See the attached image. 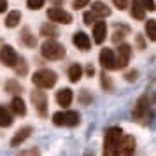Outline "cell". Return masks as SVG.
I'll return each mask as SVG.
<instances>
[{
    "mask_svg": "<svg viewBox=\"0 0 156 156\" xmlns=\"http://www.w3.org/2000/svg\"><path fill=\"white\" fill-rule=\"evenodd\" d=\"M139 77V70H128V72H125V79H126L128 83H133L135 79Z\"/></svg>",
    "mask_w": 156,
    "mask_h": 156,
    "instance_id": "obj_32",
    "label": "cell"
},
{
    "mask_svg": "<svg viewBox=\"0 0 156 156\" xmlns=\"http://www.w3.org/2000/svg\"><path fill=\"white\" fill-rule=\"evenodd\" d=\"M100 65L105 69V70H116V53L111 48H104L100 51Z\"/></svg>",
    "mask_w": 156,
    "mask_h": 156,
    "instance_id": "obj_10",
    "label": "cell"
},
{
    "mask_svg": "<svg viewBox=\"0 0 156 156\" xmlns=\"http://www.w3.org/2000/svg\"><path fill=\"white\" fill-rule=\"evenodd\" d=\"M41 53H42V56L46 60H49V62H58V60H62L65 56V48L62 46L60 42L56 41H46V42L41 46Z\"/></svg>",
    "mask_w": 156,
    "mask_h": 156,
    "instance_id": "obj_3",
    "label": "cell"
},
{
    "mask_svg": "<svg viewBox=\"0 0 156 156\" xmlns=\"http://www.w3.org/2000/svg\"><path fill=\"white\" fill-rule=\"evenodd\" d=\"M91 12L97 16V18H107V16H111V9L107 7L104 2H93Z\"/></svg>",
    "mask_w": 156,
    "mask_h": 156,
    "instance_id": "obj_17",
    "label": "cell"
},
{
    "mask_svg": "<svg viewBox=\"0 0 156 156\" xmlns=\"http://www.w3.org/2000/svg\"><path fill=\"white\" fill-rule=\"evenodd\" d=\"M21 44L25 46V48L32 49V48H35V46H37V37L34 35L28 28H25L21 32Z\"/></svg>",
    "mask_w": 156,
    "mask_h": 156,
    "instance_id": "obj_18",
    "label": "cell"
},
{
    "mask_svg": "<svg viewBox=\"0 0 156 156\" xmlns=\"http://www.w3.org/2000/svg\"><path fill=\"white\" fill-rule=\"evenodd\" d=\"M95 20H97V16L93 14L91 11H90V12H84V23L86 25H95Z\"/></svg>",
    "mask_w": 156,
    "mask_h": 156,
    "instance_id": "obj_33",
    "label": "cell"
},
{
    "mask_svg": "<svg viewBox=\"0 0 156 156\" xmlns=\"http://www.w3.org/2000/svg\"><path fill=\"white\" fill-rule=\"evenodd\" d=\"M83 156H95V153H93V151H86Z\"/></svg>",
    "mask_w": 156,
    "mask_h": 156,
    "instance_id": "obj_40",
    "label": "cell"
},
{
    "mask_svg": "<svg viewBox=\"0 0 156 156\" xmlns=\"http://www.w3.org/2000/svg\"><path fill=\"white\" fill-rule=\"evenodd\" d=\"M112 2H114V5L118 9H121V11L128 7V0H112Z\"/></svg>",
    "mask_w": 156,
    "mask_h": 156,
    "instance_id": "obj_34",
    "label": "cell"
},
{
    "mask_svg": "<svg viewBox=\"0 0 156 156\" xmlns=\"http://www.w3.org/2000/svg\"><path fill=\"white\" fill-rule=\"evenodd\" d=\"M135 41H137V46H139L140 49H144V48H146V42H144L142 35H137V39H135Z\"/></svg>",
    "mask_w": 156,
    "mask_h": 156,
    "instance_id": "obj_36",
    "label": "cell"
},
{
    "mask_svg": "<svg viewBox=\"0 0 156 156\" xmlns=\"http://www.w3.org/2000/svg\"><path fill=\"white\" fill-rule=\"evenodd\" d=\"M133 118L142 125H147L151 121V104H149V97L142 95L140 98L135 102V109H133Z\"/></svg>",
    "mask_w": 156,
    "mask_h": 156,
    "instance_id": "obj_4",
    "label": "cell"
},
{
    "mask_svg": "<svg viewBox=\"0 0 156 156\" xmlns=\"http://www.w3.org/2000/svg\"><path fill=\"white\" fill-rule=\"evenodd\" d=\"M44 2L46 0H27V7L32 9V11H37V9H41L44 5Z\"/></svg>",
    "mask_w": 156,
    "mask_h": 156,
    "instance_id": "obj_29",
    "label": "cell"
},
{
    "mask_svg": "<svg viewBox=\"0 0 156 156\" xmlns=\"http://www.w3.org/2000/svg\"><path fill=\"white\" fill-rule=\"evenodd\" d=\"M20 156H39V151L37 149H30V151H23Z\"/></svg>",
    "mask_w": 156,
    "mask_h": 156,
    "instance_id": "obj_35",
    "label": "cell"
},
{
    "mask_svg": "<svg viewBox=\"0 0 156 156\" xmlns=\"http://www.w3.org/2000/svg\"><path fill=\"white\" fill-rule=\"evenodd\" d=\"M48 18H49L53 23H60V25H69V23H72V20H74L70 12L63 11L62 7H51L49 11H48Z\"/></svg>",
    "mask_w": 156,
    "mask_h": 156,
    "instance_id": "obj_8",
    "label": "cell"
},
{
    "mask_svg": "<svg viewBox=\"0 0 156 156\" xmlns=\"http://www.w3.org/2000/svg\"><path fill=\"white\" fill-rule=\"evenodd\" d=\"M130 58H132V48L126 42H119L118 44V51H116V70L125 69L130 63Z\"/></svg>",
    "mask_w": 156,
    "mask_h": 156,
    "instance_id": "obj_6",
    "label": "cell"
},
{
    "mask_svg": "<svg viewBox=\"0 0 156 156\" xmlns=\"http://www.w3.org/2000/svg\"><path fill=\"white\" fill-rule=\"evenodd\" d=\"M135 153V139L133 135H126L123 137V142H121L119 147V154L118 156H133Z\"/></svg>",
    "mask_w": 156,
    "mask_h": 156,
    "instance_id": "obj_12",
    "label": "cell"
},
{
    "mask_svg": "<svg viewBox=\"0 0 156 156\" xmlns=\"http://www.w3.org/2000/svg\"><path fill=\"white\" fill-rule=\"evenodd\" d=\"M16 74L18 76H27V72H28V63H27V60L23 56H20V60H18V63H16Z\"/></svg>",
    "mask_w": 156,
    "mask_h": 156,
    "instance_id": "obj_26",
    "label": "cell"
},
{
    "mask_svg": "<svg viewBox=\"0 0 156 156\" xmlns=\"http://www.w3.org/2000/svg\"><path fill=\"white\" fill-rule=\"evenodd\" d=\"M49 2H51V4H55V7H60L65 0H49Z\"/></svg>",
    "mask_w": 156,
    "mask_h": 156,
    "instance_id": "obj_39",
    "label": "cell"
},
{
    "mask_svg": "<svg viewBox=\"0 0 156 156\" xmlns=\"http://www.w3.org/2000/svg\"><path fill=\"white\" fill-rule=\"evenodd\" d=\"M107 37V25L105 21H97L93 25V41L97 44H102Z\"/></svg>",
    "mask_w": 156,
    "mask_h": 156,
    "instance_id": "obj_14",
    "label": "cell"
},
{
    "mask_svg": "<svg viewBox=\"0 0 156 156\" xmlns=\"http://www.w3.org/2000/svg\"><path fill=\"white\" fill-rule=\"evenodd\" d=\"M56 81H58L56 72L49 70V69H41V70H37L32 76V83L37 88H41V90H49V88H53V86L56 84Z\"/></svg>",
    "mask_w": 156,
    "mask_h": 156,
    "instance_id": "obj_2",
    "label": "cell"
},
{
    "mask_svg": "<svg viewBox=\"0 0 156 156\" xmlns=\"http://www.w3.org/2000/svg\"><path fill=\"white\" fill-rule=\"evenodd\" d=\"M86 74H88L90 77H91V76H95V70H93V67H91V65H88V67H86Z\"/></svg>",
    "mask_w": 156,
    "mask_h": 156,
    "instance_id": "obj_38",
    "label": "cell"
},
{
    "mask_svg": "<svg viewBox=\"0 0 156 156\" xmlns=\"http://www.w3.org/2000/svg\"><path fill=\"white\" fill-rule=\"evenodd\" d=\"M20 21H21V12L20 11H12V12H9L7 18H5V27L7 28H14V27H18L20 25Z\"/></svg>",
    "mask_w": 156,
    "mask_h": 156,
    "instance_id": "obj_21",
    "label": "cell"
},
{
    "mask_svg": "<svg viewBox=\"0 0 156 156\" xmlns=\"http://www.w3.org/2000/svg\"><path fill=\"white\" fill-rule=\"evenodd\" d=\"M142 4V7L146 9V11H154L156 9V2L154 0H139Z\"/></svg>",
    "mask_w": 156,
    "mask_h": 156,
    "instance_id": "obj_30",
    "label": "cell"
},
{
    "mask_svg": "<svg viewBox=\"0 0 156 156\" xmlns=\"http://www.w3.org/2000/svg\"><path fill=\"white\" fill-rule=\"evenodd\" d=\"M5 90H7L9 93H14V97L16 95H20L21 93V84H18V81H7L5 83Z\"/></svg>",
    "mask_w": 156,
    "mask_h": 156,
    "instance_id": "obj_27",
    "label": "cell"
},
{
    "mask_svg": "<svg viewBox=\"0 0 156 156\" xmlns=\"http://www.w3.org/2000/svg\"><path fill=\"white\" fill-rule=\"evenodd\" d=\"M81 76H83V67L79 63H74L69 67V79H70L72 83H77L79 79H81Z\"/></svg>",
    "mask_w": 156,
    "mask_h": 156,
    "instance_id": "obj_23",
    "label": "cell"
},
{
    "mask_svg": "<svg viewBox=\"0 0 156 156\" xmlns=\"http://www.w3.org/2000/svg\"><path fill=\"white\" fill-rule=\"evenodd\" d=\"M12 125V112L9 111L7 107L0 105V126L2 128H7Z\"/></svg>",
    "mask_w": 156,
    "mask_h": 156,
    "instance_id": "obj_20",
    "label": "cell"
},
{
    "mask_svg": "<svg viewBox=\"0 0 156 156\" xmlns=\"http://www.w3.org/2000/svg\"><path fill=\"white\" fill-rule=\"evenodd\" d=\"M74 100V91L70 88H62L60 91L56 93V102L60 107H69Z\"/></svg>",
    "mask_w": 156,
    "mask_h": 156,
    "instance_id": "obj_13",
    "label": "cell"
},
{
    "mask_svg": "<svg viewBox=\"0 0 156 156\" xmlns=\"http://www.w3.org/2000/svg\"><path fill=\"white\" fill-rule=\"evenodd\" d=\"M123 130L119 126H112L107 130L105 140H104V156H118L123 142Z\"/></svg>",
    "mask_w": 156,
    "mask_h": 156,
    "instance_id": "obj_1",
    "label": "cell"
},
{
    "mask_svg": "<svg viewBox=\"0 0 156 156\" xmlns=\"http://www.w3.org/2000/svg\"><path fill=\"white\" fill-rule=\"evenodd\" d=\"M90 2H91V0H74V2H72V5H74L76 11H81V9H84Z\"/></svg>",
    "mask_w": 156,
    "mask_h": 156,
    "instance_id": "obj_31",
    "label": "cell"
},
{
    "mask_svg": "<svg viewBox=\"0 0 156 156\" xmlns=\"http://www.w3.org/2000/svg\"><path fill=\"white\" fill-rule=\"evenodd\" d=\"M41 35L46 37V39H55L58 35V28L55 25H51V23H46L41 27Z\"/></svg>",
    "mask_w": 156,
    "mask_h": 156,
    "instance_id": "obj_22",
    "label": "cell"
},
{
    "mask_svg": "<svg viewBox=\"0 0 156 156\" xmlns=\"http://www.w3.org/2000/svg\"><path fill=\"white\" fill-rule=\"evenodd\" d=\"M116 30H118V32L114 34V42H119L123 37L130 34V27H128V25H119V23H118V25H116Z\"/></svg>",
    "mask_w": 156,
    "mask_h": 156,
    "instance_id": "obj_25",
    "label": "cell"
},
{
    "mask_svg": "<svg viewBox=\"0 0 156 156\" xmlns=\"http://www.w3.org/2000/svg\"><path fill=\"white\" fill-rule=\"evenodd\" d=\"M30 97H32V104L37 109V114L41 118H46L48 116V97H46V93L42 90H34Z\"/></svg>",
    "mask_w": 156,
    "mask_h": 156,
    "instance_id": "obj_7",
    "label": "cell"
},
{
    "mask_svg": "<svg viewBox=\"0 0 156 156\" xmlns=\"http://www.w3.org/2000/svg\"><path fill=\"white\" fill-rule=\"evenodd\" d=\"M11 111H12V114H16V116H25L27 114V105H25V102H23L21 97H12V100H11Z\"/></svg>",
    "mask_w": 156,
    "mask_h": 156,
    "instance_id": "obj_16",
    "label": "cell"
},
{
    "mask_svg": "<svg viewBox=\"0 0 156 156\" xmlns=\"http://www.w3.org/2000/svg\"><path fill=\"white\" fill-rule=\"evenodd\" d=\"M30 135H32V128L30 126H23V128H20L18 132L14 133V137L11 139V146L12 147H18V146H21L23 142L28 139Z\"/></svg>",
    "mask_w": 156,
    "mask_h": 156,
    "instance_id": "obj_15",
    "label": "cell"
},
{
    "mask_svg": "<svg viewBox=\"0 0 156 156\" xmlns=\"http://www.w3.org/2000/svg\"><path fill=\"white\" fill-rule=\"evenodd\" d=\"M79 121H81V116H79L77 111H65V112H56L53 116V123L56 126H77Z\"/></svg>",
    "mask_w": 156,
    "mask_h": 156,
    "instance_id": "obj_5",
    "label": "cell"
},
{
    "mask_svg": "<svg viewBox=\"0 0 156 156\" xmlns=\"http://www.w3.org/2000/svg\"><path fill=\"white\" fill-rule=\"evenodd\" d=\"M132 18L133 20H139V21H142V20H146V9L142 7V4L139 2V0H133L132 2Z\"/></svg>",
    "mask_w": 156,
    "mask_h": 156,
    "instance_id": "obj_19",
    "label": "cell"
},
{
    "mask_svg": "<svg viewBox=\"0 0 156 156\" xmlns=\"http://www.w3.org/2000/svg\"><path fill=\"white\" fill-rule=\"evenodd\" d=\"M100 79H102V88H104L105 91H111V90H112V81H111V79L107 77V74H105V72H104V74L100 76Z\"/></svg>",
    "mask_w": 156,
    "mask_h": 156,
    "instance_id": "obj_28",
    "label": "cell"
},
{
    "mask_svg": "<svg viewBox=\"0 0 156 156\" xmlns=\"http://www.w3.org/2000/svg\"><path fill=\"white\" fill-rule=\"evenodd\" d=\"M146 35L149 41H156V21L154 20H147L146 21Z\"/></svg>",
    "mask_w": 156,
    "mask_h": 156,
    "instance_id": "obj_24",
    "label": "cell"
},
{
    "mask_svg": "<svg viewBox=\"0 0 156 156\" xmlns=\"http://www.w3.org/2000/svg\"><path fill=\"white\" fill-rule=\"evenodd\" d=\"M72 42H74V46H76L77 49H81V51H88L90 48H91V41H90L88 34H84V32H77V34H74Z\"/></svg>",
    "mask_w": 156,
    "mask_h": 156,
    "instance_id": "obj_11",
    "label": "cell"
},
{
    "mask_svg": "<svg viewBox=\"0 0 156 156\" xmlns=\"http://www.w3.org/2000/svg\"><path fill=\"white\" fill-rule=\"evenodd\" d=\"M7 11V0H0V12Z\"/></svg>",
    "mask_w": 156,
    "mask_h": 156,
    "instance_id": "obj_37",
    "label": "cell"
},
{
    "mask_svg": "<svg viewBox=\"0 0 156 156\" xmlns=\"http://www.w3.org/2000/svg\"><path fill=\"white\" fill-rule=\"evenodd\" d=\"M18 60H20V55L16 53V49L12 46H2V49H0V62L5 67H16Z\"/></svg>",
    "mask_w": 156,
    "mask_h": 156,
    "instance_id": "obj_9",
    "label": "cell"
}]
</instances>
